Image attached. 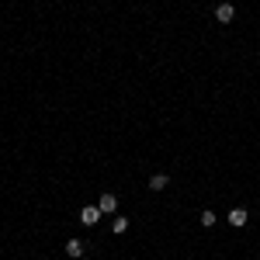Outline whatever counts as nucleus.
I'll return each mask as SVG.
<instances>
[{
  "instance_id": "obj_1",
  "label": "nucleus",
  "mask_w": 260,
  "mask_h": 260,
  "mask_svg": "<svg viewBox=\"0 0 260 260\" xmlns=\"http://www.w3.org/2000/svg\"><path fill=\"white\" fill-rule=\"evenodd\" d=\"M101 215H104V212H101L97 205H83V208H80V222H83V226H97Z\"/></svg>"
},
{
  "instance_id": "obj_2",
  "label": "nucleus",
  "mask_w": 260,
  "mask_h": 260,
  "mask_svg": "<svg viewBox=\"0 0 260 260\" xmlns=\"http://www.w3.org/2000/svg\"><path fill=\"white\" fill-rule=\"evenodd\" d=\"M226 219H229V226H236V229H240V226H247V222H250V212H247V208H229V215H226Z\"/></svg>"
},
{
  "instance_id": "obj_3",
  "label": "nucleus",
  "mask_w": 260,
  "mask_h": 260,
  "mask_svg": "<svg viewBox=\"0 0 260 260\" xmlns=\"http://www.w3.org/2000/svg\"><path fill=\"white\" fill-rule=\"evenodd\" d=\"M236 17V10H233V3L226 0V3H219V10H215V21H222V24H229Z\"/></svg>"
},
{
  "instance_id": "obj_4",
  "label": "nucleus",
  "mask_w": 260,
  "mask_h": 260,
  "mask_svg": "<svg viewBox=\"0 0 260 260\" xmlns=\"http://www.w3.org/2000/svg\"><path fill=\"white\" fill-rule=\"evenodd\" d=\"M167 184H170V177H167V174H153V177H149V191H163Z\"/></svg>"
},
{
  "instance_id": "obj_5",
  "label": "nucleus",
  "mask_w": 260,
  "mask_h": 260,
  "mask_svg": "<svg viewBox=\"0 0 260 260\" xmlns=\"http://www.w3.org/2000/svg\"><path fill=\"white\" fill-rule=\"evenodd\" d=\"M66 257H83V240H69V243H66Z\"/></svg>"
},
{
  "instance_id": "obj_6",
  "label": "nucleus",
  "mask_w": 260,
  "mask_h": 260,
  "mask_svg": "<svg viewBox=\"0 0 260 260\" xmlns=\"http://www.w3.org/2000/svg\"><path fill=\"white\" fill-rule=\"evenodd\" d=\"M97 208H101V212H115V208H118V201H115V195H101Z\"/></svg>"
},
{
  "instance_id": "obj_7",
  "label": "nucleus",
  "mask_w": 260,
  "mask_h": 260,
  "mask_svg": "<svg viewBox=\"0 0 260 260\" xmlns=\"http://www.w3.org/2000/svg\"><path fill=\"white\" fill-rule=\"evenodd\" d=\"M111 229H115L118 236H122V233H129V219H125V215H118V219L111 222Z\"/></svg>"
},
{
  "instance_id": "obj_8",
  "label": "nucleus",
  "mask_w": 260,
  "mask_h": 260,
  "mask_svg": "<svg viewBox=\"0 0 260 260\" xmlns=\"http://www.w3.org/2000/svg\"><path fill=\"white\" fill-rule=\"evenodd\" d=\"M198 219H201V226H205V229H208V226H215V212H208V208H205Z\"/></svg>"
},
{
  "instance_id": "obj_9",
  "label": "nucleus",
  "mask_w": 260,
  "mask_h": 260,
  "mask_svg": "<svg viewBox=\"0 0 260 260\" xmlns=\"http://www.w3.org/2000/svg\"><path fill=\"white\" fill-rule=\"evenodd\" d=\"M222 3H226V0H222Z\"/></svg>"
}]
</instances>
